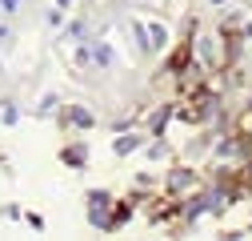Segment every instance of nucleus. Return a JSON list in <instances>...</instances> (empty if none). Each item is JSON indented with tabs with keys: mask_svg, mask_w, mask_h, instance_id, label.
<instances>
[{
	"mask_svg": "<svg viewBox=\"0 0 252 241\" xmlns=\"http://www.w3.org/2000/svg\"><path fill=\"white\" fill-rule=\"evenodd\" d=\"M248 229H252V221H248Z\"/></svg>",
	"mask_w": 252,
	"mask_h": 241,
	"instance_id": "18",
	"label": "nucleus"
},
{
	"mask_svg": "<svg viewBox=\"0 0 252 241\" xmlns=\"http://www.w3.org/2000/svg\"><path fill=\"white\" fill-rule=\"evenodd\" d=\"M56 109H60V97H56V93H44V97H40V105H36L32 113H36V117H52Z\"/></svg>",
	"mask_w": 252,
	"mask_h": 241,
	"instance_id": "9",
	"label": "nucleus"
},
{
	"mask_svg": "<svg viewBox=\"0 0 252 241\" xmlns=\"http://www.w3.org/2000/svg\"><path fill=\"white\" fill-rule=\"evenodd\" d=\"M60 161H64L68 169H84V165H88V145H84V141L64 145V149H60Z\"/></svg>",
	"mask_w": 252,
	"mask_h": 241,
	"instance_id": "4",
	"label": "nucleus"
},
{
	"mask_svg": "<svg viewBox=\"0 0 252 241\" xmlns=\"http://www.w3.org/2000/svg\"><path fill=\"white\" fill-rule=\"evenodd\" d=\"M84 201H88V225L108 233V225H112V205H116L112 193H108V189H92Z\"/></svg>",
	"mask_w": 252,
	"mask_h": 241,
	"instance_id": "1",
	"label": "nucleus"
},
{
	"mask_svg": "<svg viewBox=\"0 0 252 241\" xmlns=\"http://www.w3.org/2000/svg\"><path fill=\"white\" fill-rule=\"evenodd\" d=\"M68 40H88V24H84V20H72V24L64 28V44H68Z\"/></svg>",
	"mask_w": 252,
	"mask_h": 241,
	"instance_id": "10",
	"label": "nucleus"
},
{
	"mask_svg": "<svg viewBox=\"0 0 252 241\" xmlns=\"http://www.w3.org/2000/svg\"><path fill=\"white\" fill-rule=\"evenodd\" d=\"M88 48H92V65H100V69H112V65H116L112 44H104V40H88Z\"/></svg>",
	"mask_w": 252,
	"mask_h": 241,
	"instance_id": "6",
	"label": "nucleus"
},
{
	"mask_svg": "<svg viewBox=\"0 0 252 241\" xmlns=\"http://www.w3.org/2000/svg\"><path fill=\"white\" fill-rule=\"evenodd\" d=\"M148 157H152V161H160V157H168V145H160V141H156V145H148Z\"/></svg>",
	"mask_w": 252,
	"mask_h": 241,
	"instance_id": "15",
	"label": "nucleus"
},
{
	"mask_svg": "<svg viewBox=\"0 0 252 241\" xmlns=\"http://www.w3.org/2000/svg\"><path fill=\"white\" fill-rule=\"evenodd\" d=\"M16 8H20V0H0V12L4 16H16Z\"/></svg>",
	"mask_w": 252,
	"mask_h": 241,
	"instance_id": "16",
	"label": "nucleus"
},
{
	"mask_svg": "<svg viewBox=\"0 0 252 241\" xmlns=\"http://www.w3.org/2000/svg\"><path fill=\"white\" fill-rule=\"evenodd\" d=\"M12 44H16V33L8 24H0V48H12Z\"/></svg>",
	"mask_w": 252,
	"mask_h": 241,
	"instance_id": "13",
	"label": "nucleus"
},
{
	"mask_svg": "<svg viewBox=\"0 0 252 241\" xmlns=\"http://www.w3.org/2000/svg\"><path fill=\"white\" fill-rule=\"evenodd\" d=\"M148 40H152V52H156V48H168V33H164L160 24H152V28H148Z\"/></svg>",
	"mask_w": 252,
	"mask_h": 241,
	"instance_id": "11",
	"label": "nucleus"
},
{
	"mask_svg": "<svg viewBox=\"0 0 252 241\" xmlns=\"http://www.w3.org/2000/svg\"><path fill=\"white\" fill-rule=\"evenodd\" d=\"M0 120H4L8 129L16 125V120H20V113H16V105H12V101H4V105H0Z\"/></svg>",
	"mask_w": 252,
	"mask_h": 241,
	"instance_id": "12",
	"label": "nucleus"
},
{
	"mask_svg": "<svg viewBox=\"0 0 252 241\" xmlns=\"http://www.w3.org/2000/svg\"><path fill=\"white\" fill-rule=\"evenodd\" d=\"M56 8H72V0H56Z\"/></svg>",
	"mask_w": 252,
	"mask_h": 241,
	"instance_id": "17",
	"label": "nucleus"
},
{
	"mask_svg": "<svg viewBox=\"0 0 252 241\" xmlns=\"http://www.w3.org/2000/svg\"><path fill=\"white\" fill-rule=\"evenodd\" d=\"M48 28H60V24H64V8H48Z\"/></svg>",
	"mask_w": 252,
	"mask_h": 241,
	"instance_id": "14",
	"label": "nucleus"
},
{
	"mask_svg": "<svg viewBox=\"0 0 252 241\" xmlns=\"http://www.w3.org/2000/svg\"><path fill=\"white\" fill-rule=\"evenodd\" d=\"M60 120H64L68 129H92V125H96V117H92L84 105H68L64 113H60Z\"/></svg>",
	"mask_w": 252,
	"mask_h": 241,
	"instance_id": "3",
	"label": "nucleus"
},
{
	"mask_svg": "<svg viewBox=\"0 0 252 241\" xmlns=\"http://www.w3.org/2000/svg\"><path fill=\"white\" fill-rule=\"evenodd\" d=\"M128 28H132V40H136V52H144V56H148V52H152V40H148V28H144V24H136V20H132Z\"/></svg>",
	"mask_w": 252,
	"mask_h": 241,
	"instance_id": "8",
	"label": "nucleus"
},
{
	"mask_svg": "<svg viewBox=\"0 0 252 241\" xmlns=\"http://www.w3.org/2000/svg\"><path fill=\"white\" fill-rule=\"evenodd\" d=\"M164 189H168V197H180V193H188V189H200V177H196V169L180 165V169H172V173H168Z\"/></svg>",
	"mask_w": 252,
	"mask_h": 241,
	"instance_id": "2",
	"label": "nucleus"
},
{
	"mask_svg": "<svg viewBox=\"0 0 252 241\" xmlns=\"http://www.w3.org/2000/svg\"><path fill=\"white\" fill-rule=\"evenodd\" d=\"M140 145H144V133H136V129L128 133V129H124V133L116 137V145H112V153H116V157H128V153H136Z\"/></svg>",
	"mask_w": 252,
	"mask_h": 241,
	"instance_id": "5",
	"label": "nucleus"
},
{
	"mask_svg": "<svg viewBox=\"0 0 252 241\" xmlns=\"http://www.w3.org/2000/svg\"><path fill=\"white\" fill-rule=\"evenodd\" d=\"M172 117H176V105H160V109L152 113V120H148V133H152V137H160V133L168 129V120H172Z\"/></svg>",
	"mask_w": 252,
	"mask_h": 241,
	"instance_id": "7",
	"label": "nucleus"
}]
</instances>
